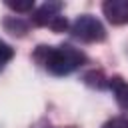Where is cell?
<instances>
[{"mask_svg": "<svg viewBox=\"0 0 128 128\" xmlns=\"http://www.w3.org/2000/svg\"><path fill=\"white\" fill-rule=\"evenodd\" d=\"M34 58L54 76H66L80 68L86 60L84 52L74 48L72 44H60V46H38L34 52Z\"/></svg>", "mask_w": 128, "mask_h": 128, "instance_id": "obj_1", "label": "cell"}, {"mask_svg": "<svg viewBox=\"0 0 128 128\" xmlns=\"http://www.w3.org/2000/svg\"><path fill=\"white\" fill-rule=\"evenodd\" d=\"M72 34H74V38H78L82 42H102L106 38V30H104L102 22L90 14L78 16L74 20Z\"/></svg>", "mask_w": 128, "mask_h": 128, "instance_id": "obj_2", "label": "cell"}, {"mask_svg": "<svg viewBox=\"0 0 128 128\" xmlns=\"http://www.w3.org/2000/svg\"><path fill=\"white\" fill-rule=\"evenodd\" d=\"M60 10H62L60 2H46V4H42L34 12L32 22L36 26H48L54 32H64L66 26H68V22H66L64 16H60Z\"/></svg>", "mask_w": 128, "mask_h": 128, "instance_id": "obj_3", "label": "cell"}, {"mask_svg": "<svg viewBox=\"0 0 128 128\" xmlns=\"http://www.w3.org/2000/svg\"><path fill=\"white\" fill-rule=\"evenodd\" d=\"M102 12L106 20L116 26L128 24V0H106L102 4Z\"/></svg>", "mask_w": 128, "mask_h": 128, "instance_id": "obj_4", "label": "cell"}, {"mask_svg": "<svg viewBox=\"0 0 128 128\" xmlns=\"http://www.w3.org/2000/svg\"><path fill=\"white\" fill-rule=\"evenodd\" d=\"M108 88L114 92V98L120 104V108L128 110V82L120 76H114L108 80Z\"/></svg>", "mask_w": 128, "mask_h": 128, "instance_id": "obj_5", "label": "cell"}, {"mask_svg": "<svg viewBox=\"0 0 128 128\" xmlns=\"http://www.w3.org/2000/svg\"><path fill=\"white\" fill-rule=\"evenodd\" d=\"M108 80H110V78H106L100 70H92V72H86V74H84V82L90 84V86H94V88H104V86H108Z\"/></svg>", "mask_w": 128, "mask_h": 128, "instance_id": "obj_6", "label": "cell"}, {"mask_svg": "<svg viewBox=\"0 0 128 128\" xmlns=\"http://www.w3.org/2000/svg\"><path fill=\"white\" fill-rule=\"evenodd\" d=\"M12 56H14L12 46H10V44H6L4 40H0V70H4V66L12 60Z\"/></svg>", "mask_w": 128, "mask_h": 128, "instance_id": "obj_7", "label": "cell"}, {"mask_svg": "<svg viewBox=\"0 0 128 128\" xmlns=\"http://www.w3.org/2000/svg\"><path fill=\"white\" fill-rule=\"evenodd\" d=\"M6 6H8L10 10H14V12H22V14L34 10V2H32V0H26V2H12V0H8Z\"/></svg>", "mask_w": 128, "mask_h": 128, "instance_id": "obj_8", "label": "cell"}, {"mask_svg": "<svg viewBox=\"0 0 128 128\" xmlns=\"http://www.w3.org/2000/svg\"><path fill=\"white\" fill-rule=\"evenodd\" d=\"M102 128H128V116H116V118L108 120Z\"/></svg>", "mask_w": 128, "mask_h": 128, "instance_id": "obj_9", "label": "cell"}, {"mask_svg": "<svg viewBox=\"0 0 128 128\" xmlns=\"http://www.w3.org/2000/svg\"><path fill=\"white\" fill-rule=\"evenodd\" d=\"M6 28H8L12 34H20V36L26 32V24H24V22H20V20H16V22L6 20Z\"/></svg>", "mask_w": 128, "mask_h": 128, "instance_id": "obj_10", "label": "cell"}]
</instances>
